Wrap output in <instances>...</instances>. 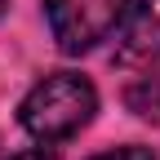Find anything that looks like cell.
<instances>
[{"mask_svg":"<svg viewBox=\"0 0 160 160\" xmlns=\"http://www.w3.org/2000/svg\"><path fill=\"white\" fill-rule=\"evenodd\" d=\"M93 111H98V89L89 80L76 71H53L40 85H31V93L18 107V120L36 142L53 147V142L76 138L93 120Z\"/></svg>","mask_w":160,"mask_h":160,"instance_id":"obj_1","label":"cell"},{"mask_svg":"<svg viewBox=\"0 0 160 160\" xmlns=\"http://www.w3.org/2000/svg\"><path fill=\"white\" fill-rule=\"evenodd\" d=\"M133 0H45L49 31L62 53H89L125 22Z\"/></svg>","mask_w":160,"mask_h":160,"instance_id":"obj_2","label":"cell"},{"mask_svg":"<svg viewBox=\"0 0 160 160\" xmlns=\"http://www.w3.org/2000/svg\"><path fill=\"white\" fill-rule=\"evenodd\" d=\"M120 67H156L160 62V0H138L125 13V31L116 40Z\"/></svg>","mask_w":160,"mask_h":160,"instance_id":"obj_3","label":"cell"},{"mask_svg":"<svg viewBox=\"0 0 160 160\" xmlns=\"http://www.w3.org/2000/svg\"><path fill=\"white\" fill-rule=\"evenodd\" d=\"M125 102H129L133 116H142V120H151V125H160V71L138 76L133 85L125 89Z\"/></svg>","mask_w":160,"mask_h":160,"instance_id":"obj_4","label":"cell"},{"mask_svg":"<svg viewBox=\"0 0 160 160\" xmlns=\"http://www.w3.org/2000/svg\"><path fill=\"white\" fill-rule=\"evenodd\" d=\"M89 160H156L151 147H111V151H98Z\"/></svg>","mask_w":160,"mask_h":160,"instance_id":"obj_5","label":"cell"},{"mask_svg":"<svg viewBox=\"0 0 160 160\" xmlns=\"http://www.w3.org/2000/svg\"><path fill=\"white\" fill-rule=\"evenodd\" d=\"M9 160H58V156L45 151V147H36V151H18V156H9Z\"/></svg>","mask_w":160,"mask_h":160,"instance_id":"obj_6","label":"cell"},{"mask_svg":"<svg viewBox=\"0 0 160 160\" xmlns=\"http://www.w3.org/2000/svg\"><path fill=\"white\" fill-rule=\"evenodd\" d=\"M0 13H5V0H0Z\"/></svg>","mask_w":160,"mask_h":160,"instance_id":"obj_7","label":"cell"}]
</instances>
